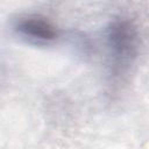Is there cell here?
I'll return each mask as SVG.
<instances>
[{"label": "cell", "instance_id": "1", "mask_svg": "<svg viewBox=\"0 0 149 149\" xmlns=\"http://www.w3.org/2000/svg\"><path fill=\"white\" fill-rule=\"evenodd\" d=\"M105 38L109 59V76L116 79L127 73L137 56V31L129 20L119 17L108 23Z\"/></svg>", "mask_w": 149, "mask_h": 149}, {"label": "cell", "instance_id": "2", "mask_svg": "<svg viewBox=\"0 0 149 149\" xmlns=\"http://www.w3.org/2000/svg\"><path fill=\"white\" fill-rule=\"evenodd\" d=\"M12 29L20 38L38 45L55 42L58 37L56 27L40 15H21L13 20Z\"/></svg>", "mask_w": 149, "mask_h": 149}]
</instances>
